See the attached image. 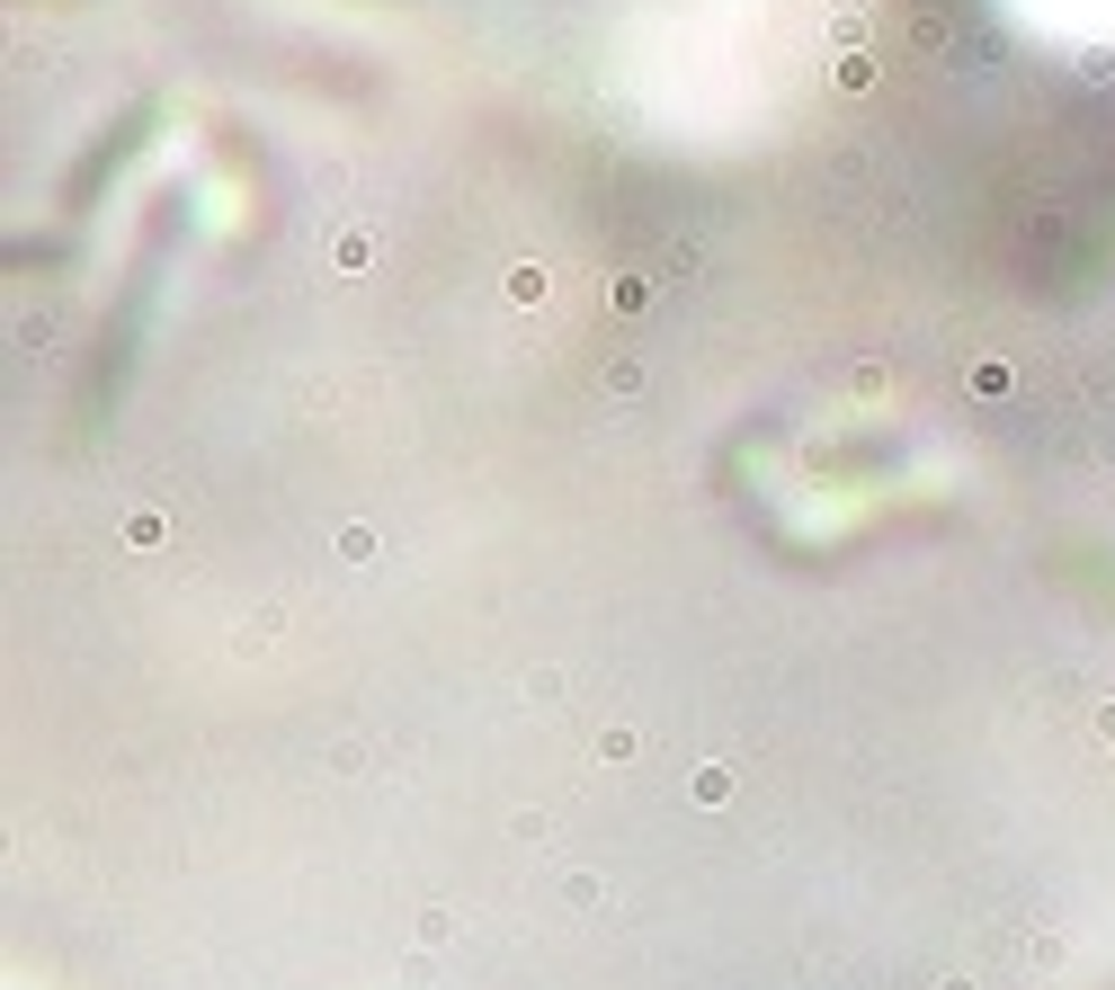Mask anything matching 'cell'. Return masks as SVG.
I'll return each mask as SVG.
<instances>
[{
    "label": "cell",
    "instance_id": "cell-1",
    "mask_svg": "<svg viewBox=\"0 0 1115 990\" xmlns=\"http://www.w3.org/2000/svg\"><path fill=\"white\" fill-rule=\"evenodd\" d=\"M732 794V768H696V803H723Z\"/></svg>",
    "mask_w": 1115,
    "mask_h": 990
}]
</instances>
